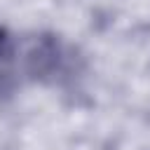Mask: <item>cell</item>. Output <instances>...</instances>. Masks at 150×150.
<instances>
[{"label":"cell","instance_id":"7a4b0ae2","mask_svg":"<svg viewBox=\"0 0 150 150\" xmlns=\"http://www.w3.org/2000/svg\"><path fill=\"white\" fill-rule=\"evenodd\" d=\"M21 82V35L0 26V101L9 98Z\"/></svg>","mask_w":150,"mask_h":150},{"label":"cell","instance_id":"6da1fadb","mask_svg":"<svg viewBox=\"0 0 150 150\" xmlns=\"http://www.w3.org/2000/svg\"><path fill=\"white\" fill-rule=\"evenodd\" d=\"M77 54L56 33L21 35V70L23 82L63 84L77 73Z\"/></svg>","mask_w":150,"mask_h":150}]
</instances>
